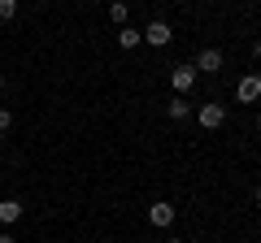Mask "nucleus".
I'll return each mask as SVG.
<instances>
[{
    "instance_id": "nucleus-1",
    "label": "nucleus",
    "mask_w": 261,
    "mask_h": 243,
    "mask_svg": "<svg viewBox=\"0 0 261 243\" xmlns=\"http://www.w3.org/2000/svg\"><path fill=\"white\" fill-rule=\"evenodd\" d=\"M140 35H144V44H152V48H166L170 39H174V31H170V22H166V18H152L148 26L140 31Z\"/></svg>"
},
{
    "instance_id": "nucleus-2",
    "label": "nucleus",
    "mask_w": 261,
    "mask_h": 243,
    "mask_svg": "<svg viewBox=\"0 0 261 243\" xmlns=\"http://www.w3.org/2000/svg\"><path fill=\"white\" fill-rule=\"evenodd\" d=\"M192 113L200 117V126H205V131H218V126L226 122V104H214V100L200 104V109H192Z\"/></svg>"
},
{
    "instance_id": "nucleus-3",
    "label": "nucleus",
    "mask_w": 261,
    "mask_h": 243,
    "mask_svg": "<svg viewBox=\"0 0 261 243\" xmlns=\"http://www.w3.org/2000/svg\"><path fill=\"white\" fill-rule=\"evenodd\" d=\"M148 226H157V230H170V226H174V204H170V200H157V204H148Z\"/></svg>"
},
{
    "instance_id": "nucleus-4",
    "label": "nucleus",
    "mask_w": 261,
    "mask_h": 243,
    "mask_svg": "<svg viewBox=\"0 0 261 243\" xmlns=\"http://www.w3.org/2000/svg\"><path fill=\"white\" fill-rule=\"evenodd\" d=\"M222 61H226V56L222 52H218V48H200V56H196V74H218V70H222Z\"/></svg>"
},
{
    "instance_id": "nucleus-5",
    "label": "nucleus",
    "mask_w": 261,
    "mask_h": 243,
    "mask_svg": "<svg viewBox=\"0 0 261 243\" xmlns=\"http://www.w3.org/2000/svg\"><path fill=\"white\" fill-rule=\"evenodd\" d=\"M257 96H261V78L257 74H244L240 83H235V100L240 104H257Z\"/></svg>"
},
{
    "instance_id": "nucleus-6",
    "label": "nucleus",
    "mask_w": 261,
    "mask_h": 243,
    "mask_svg": "<svg viewBox=\"0 0 261 243\" xmlns=\"http://www.w3.org/2000/svg\"><path fill=\"white\" fill-rule=\"evenodd\" d=\"M170 87H174V96H187L196 87V70L192 66H178V70H170Z\"/></svg>"
},
{
    "instance_id": "nucleus-7",
    "label": "nucleus",
    "mask_w": 261,
    "mask_h": 243,
    "mask_svg": "<svg viewBox=\"0 0 261 243\" xmlns=\"http://www.w3.org/2000/svg\"><path fill=\"white\" fill-rule=\"evenodd\" d=\"M22 208H27V204H22V200H0V226H13V222H22Z\"/></svg>"
},
{
    "instance_id": "nucleus-8",
    "label": "nucleus",
    "mask_w": 261,
    "mask_h": 243,
    "mask_svg": "<svg viewBox=\"0 0 261 243\" xmlns=\"http://www.w3.org/2000/svg\"><path fill=\"white\" fill-rule=\"evenodd\" d=\"M166 117L170 122H187L192 117V100H187V96H174V100L166 104Z\"/></svg>"
},
{
    "instance_id": "nucleus-9",
    "label": "nucleus",
    "mask_w": 261,
    "mask_h": 243,
    "mask_svg": "<svg viewBox=\"0 0 261 243\" xmlns=\"http://www.w3.org/2000/svg\"><path fill=\"white\" fill-rule=\"evenodd\" d=\"M144 44V35H140V26H118V48H140Z\"/></svg>"
},
{
    "instance_id": "nucleus-10",
    "label": "nucleus",
    "mask_w": 261,
    "mask_h": 243,
    "mask_svg": "<svg viewBox=\"0 0 261 243\" xmlns=\"http://www.w3.org/2000/svg\"><path fill=\"white\" fill-rule=\"evenodd\" d=\"M109 18L118 22V26H130V5H122V0H118V5H109Z\"/></svg>"
},
{
    "instance_id": "nucleus-11",
    "label": "nucleus",
    "mask_w": 261,
    "mask_h": 243,
    "mask_svg": "<svg viewBox=\"0 0 261 243\" xmlns=\"http://www.w3.org/2000/svg\"><path fill=\"white\" fill-rule=\"evenodd\" d=\"M18 18V0H0V22H13Z\"/></svg>"
},
{
    "instance_id": "nucleus-12",
    "label": "nucleus",
    "mask_w": 261,
    "mask_h": 243,
    "mask_svg": "<svg viewBox=\"0 0 261 243\" xmlns=\"http://www.w3.org/2000/svg\"><path fill=\"white\" fill-rule=\"evenodd\" d=\"M9 126H13V113H9V109H5V104H0V135L9 131Z\"/></svg>"
},
{
    "instance_id": "nucleus-13",
    "label": "nucleus",
    "mask_w": 261,
    "mask_h": 243,
    "mask_svg": "<svg viewBox=\"0 0 261 243\" xmlns=\"http://www.w3.org/2000/svg\"><path fill=\"white\" fill-rule=\"evenodd\" d=\"M0 243H18V234H9V230H0Z\"/></svg>"
},
{
    "instance_id": "nucleus-14",
    "label": "nucleus",
    "mask_w": 261,
    "mask_h": 243,
    "mask_svg": "<svg viewBox=\"0 0 261 243\" xmlns=\"http://www.w3.org/2000/svg\"><path fill=\"white\" fill-rule=\"evenodd\" d=\"M166 243H187V239H166Z\"/></svg>"
},
{
    "instance_id": "nucleus-15",
    "label": "nucleus",
    "mask_w": 261,
    "mask_h": 243,
    "mask_svg": "<svg viewBox=\"0 0 261 243\" xmlns=\"http://www.w3.org/2000/svg\"><path fill=\"white\" fill-rule=\"evenodd\" d=\"M0 92H5V74H0Z\"/></svg>"
},
{
    "instance_id": "nucleus-16",
    "label": "nucleus",
    "mask_w": 261,
    "mask_h": 243,
    "mask_svg": "<svg viewBox=\"0 0 261 243\" xmlns=\"http://www.w3.org/2000/svg\"><path fill=\"white\" fill-rule=\"evenodd\" d=\"M0 165H5V152H0Z\"/></svg>"
},
{
    "instance_id": "nucleus-17",
    "label": "nucleus",
    "mask_w": 261,
    "mask_h": 243,
    "mask_svg": "<svg viewBox=\"0 0 261 243\" xmlns=\"http://www.w3.org/2000/svg\"><path fill=\"white\" fill-rule=\"evenodd\" d=\"M105 243H109V239H105Z\"/></svg>"
}]
</instances>
